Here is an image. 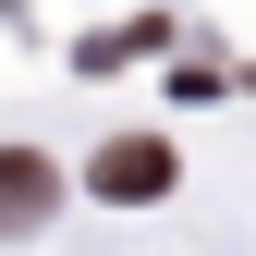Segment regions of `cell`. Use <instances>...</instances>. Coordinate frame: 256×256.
<instances>
[{
	"label": "cell",
	"instance_id": "7a4b0ae2",
	"mask_svg": "<svg viewBox=\"0 0 256 256\" xmlns=\"http://www.w3.org/2000/svg\"><path fill=\"white\" fill-rule=\"evenodd\" d=\"M158 183H171V146H158V134H134V146H110V158H98V196H110V208L158 196Z\"/></svg>",
	"mask_w": 256,
	"mask_h": 256
},
{
	"label": "cell",
	"instance_id": "6da1fadb",
	"mask_svg": "<svg viewBox=\"0 0 256 256\" xmlns=\"http://www.w3.org/2000/svg\"><path fill=\"white\" fill-rule=\"evenodd\" d=\"M49 208H61V171H49V158H24V146H12V158H0V232H37Z\"/></svg>",
	"mask_w": 256,
	"mask_h": 256
}]
</instances>
